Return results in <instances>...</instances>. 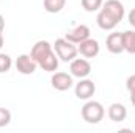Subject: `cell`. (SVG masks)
<instances>
[{
    "label": "cell",
    "instance_id": "6da1fadb",
    "mask_svg": "<svg viewBox=\"0 0 135 133\" xmlns=\"http://www.w3.org/2000/svg\"><path fill=\"white\" fill-rule=\"evenodd\" d=\"M104 106L96 100H88L82 106V117L88 124H99L104 117Z\"/></svg>",
    "mask_w": 135,
    "mask_h": 133
},
{
    "label": "cell",
    "instance_id": "7a4b0ae2",
    "mask_svg": "<svg viewBox=\"0 0 135 133\" xmlns=\"http://www.w3.org/2000/svg\"><path fill=\"white\" fill-rule=\"evenodd\" d=\"M54 49H55V53L58 55V58L61 61H66V63L68 61H72L77 57V53H79L75 44L71 42V41H68L66 38L57 39L55 44H54Z\"/></svg>",
    "mask_w": 135,
    "mask_h": 133
},
{
    "label": "cell",
    "instance_id": "3957f363",
    "mask_svg": "<svg viewBox=\"0 0 135 133\" xmlns=\"http://www.w3.org/2000/svg\"><path fill=\"white\" fill-rule=\"evenodd\" d=\"M71 75L72 77H77V78H86L90 74H91V64L88 60L85 58H74L71 61Z\"/></svg>",
    "mask_w": 135,
    "mask_h": 133
},
{
    "label": "cell",
    "instance_id": "277c9868",
    "mask_svg": "<svg viewBox=\"0 0 135 133\" xmlns=\"http://www.w3.org/2000/svg\"><path fill=\"white\" fill-rule=\"evenodd\" d=\"M94 93H96V85H94L93 80L80 78V81L75 85V96H77V99L88 100L94 96Z\"/></svg>",
    "mask_w": 135,
    "mask_h": 133
},
{
    "label": "cell",
    "instance_id": "5b68a950",
    "mask_svg": "<svg viewBox=\"0 0 135 133\" xmlns=\"http://www.w3.org/2000/svg\"><path fill=\"white\" fill-rule=\"evenodd\" d=\"M36 66H38V63L33 60L32 55H25L24 53V55H19L17 60H16V69L21 74H24V75L33 74L35 70H36Z\"/></svg>",
    "mask_w": 135,
    "mask_h": 133
},
{
    "label": "cell",
    "instance_id": "8992f818",
    "mask_svg": "<svg viewBox=\"0 0 135 133\" xmlns=\"http://www.w3.org/2000/svg\"><path fill=\"white\" fill-rule=\"evenodd\" d=\"M77 50H79L80 55H83L85 58H94V57L99 53L101 45H99V42H98L96 39L88 38V39H85V41H82V42L79 44Z\"/></svg>",
    "mask_w": 135,
    "mask_h": 133
},
{
    "label": "cell",
    "instance_id": "52a82bcc",
    "mask_svg": "<svg viewBox=\"0 0 135 133\" xmlns=\"http://www.w3.org/2000/svg\"><path fill=\"white\" fill-rule=\"evenodd\" d=\"M50 83L57 91H68L74 81H72V75L66 72H55L50 78Z\"/></svg>",
    "mask_w": 135,
    "mask_h": 133
},
{
    "label": "cell",
    "instance_id": "ba28073f",
    "mask_svg": "<svg viewBox=\"0 0 135 133\" xmlns=\"http://www.w3.org/2000/svg\"><path fill=\"white\" fill-rule=\"evenodd\" d=\"M52 52V45L47 42V41H38L36 44H35L33 47H32V52H30V55L33 57V60L39 64L49 53Z\"/></svg>",
    "mask_w": 135,
    "mask_h": 133
},
{
    "label": "cell",
    "instance_id": "9c48e42d",
    "mask_svg": "<svg viewBox=\"0 0 135 133\" xmlns=\"http://www.w3.org/2000/svg\"><path fill=\"white\" fill-rule=\"evenodd\" d=\"M105 45L108 49V52L118 55L124 52V44H123V33H110L107 36Z\"/></svg>",
    "mask_w": 135,
    "mask_h": 133
},
{
    "label": "cell",
    "instance_id": "30bf717a",
    "mask_svg": "<svg viewBox=\"0 0 135 133\" xmlns=\"http://www.w3.org/2000/svg\"><path fill=\"white\" fill-rule=\"evenodd\" d=\"M102 9L110 13L118 22H121L123 17H124V6L119 0H107L105 3H102Z\"/></svg>",
    "mask_w": 135,
    "mask_h": 133
},
{
    "label": "cell",
    "instance_id": "8fae6325",
    "mask_svg": "<svg viewBox=\"0 0 135 133\" xmlns=\"http://www.w3.org/2000/svg\"><path fill=\"white\" fill-rule=\"evenodd\" d=\"M66 38L68 41L74 42V44H80L82 41L88 39L90 38V28L86 25H77L74 30H71L69 33H66Z\"/></svg>",
    "mask_w": 135,
    "mask_h": 133
},
{
    "label": "cell",
    "instance_id": "7c38bea8",
    "mask_svg": "<svg viewBox=\"0 0 135 133\" xmlns=\"http://www.w3.org/2000/svg\"><path fill=\"white\" fill-rule=\"evenodd\" d=\"M98 25L101 27L102 30H113L119 22L110 14V13H107L105 9H102L101 8V11H99V14H98Z\"/></svg>",
    "mask_w": 135,
    "mask_h": 133
},
{
    "label": "cell",
    "instance_id": "4fadbf2b",
    "mask_svg": "<svg viewBox=\"0 0 135 133\" xmlns=\"http://www.w3.org/2000/svg\"><path fill=\"white\" fill-rule=\"evenodd\" d=\"M108 117L113 122H123L127 117V110L123 103H112L108 106Z\"/></svg>",
    "mask_w": 135,
    "mask_h": 133
},
{
    "label": "cell",
    "instance_id": "5bb4252c",
    "mask_svg": "<svg viewBox=\"0 0 135 133\" xmlns=\"http://www.w3.org/2000/svg\"><path fill=\"white\" fill-rule=\"evenodd\" d=\"M39 66L42 67L46 72H55V70L58 69V55L52 50V52L39 63Z\"/></svg>",
    "mask_w": 135,
    "mask_h": 133
},
{
    "label": "cell",
    "instance_id": "9a60e30c",
    "mask_svg": "<svg viewBox=\"0 0 135 133\" xmlns=\"http://www.w3.org/2000/svg\"><path fill=\"white\" fill-rule=\"evenodd\" d=\"M123 44H124V50L126 52L135 55V30L123 32Z\"/></svg>",
    "mask_w": 135,
    "mask_h": 133
},
{
    "label": "cell",
    "instance_id": "2e32d148",
    "mask_svg": "<svg viewBox=\"0 0 135 133\" xmlns=\"http://www.w3.org/2000/svg\"><path fill=\"white\" fill-rule=\"evenodd\" d=\"M42 5H44V9L47 13H54L55 14V13H60L65 8L66 0H44Z\"/></svg>",
    "mask_w": 135,
    "mask_h": 133
},
{
    "label": "cell",
    "instance_id": "e0dca14e",
    "mask_svg": "<svg viewBox=\"0 0 135 133\" xmlns=\"http://www.w3.org/2000/svg\"><path fill=\"white\" fill-rule=\"evenodd\" d=\"M82 6H83V9H85V11L93 13V11L101 9L102 0H82Z\"/></svg>",
    "mask_w": 135,
    "mask_h": 133
},
{
    "label": "cell",
    "instance_id": "ac0fdd59",
    "mask_svg": "<svg viewBox=\"0 0 135 133\" xmlns=\"http://www.w3.org/2000/svg\"><path fill=\"white\" fill-rule=\"evenodd\" d=\"M11 64H13L11 57L6 55V53H0V74L8 72V70L11 69Z\"/></svg>",
    "mask_w": 135,
    "mask_h": 133
},
{
    "label": "cell",
    "instance_id": "d6986e66",
    "mask_svg": "<svg viewBox=\"0 0 135 133\" xmlns=\"http://www.w3.org/2000/svg\"><path fill=\"white\" fill-rule=\"evenodd\" d=\"M11 121V113L6 108H0V127H6Z\"/></svg>",
    "mask_w": 135,
    "mask_h": 133
},
{
    "label": "cell",
    "instance_id": "ffe728a7",
    "mask_svg": "<svg viewBox=\"0 0 135 133\" xmlns=\"http://www.w3.org/2000/svg\"><path fill=\"white\" fill-rule=\"evenodd\" d=\"M126 88L129 89V93L135 91V74H134V75H131V77L127 78V81H126Z\"/></svg>",
    "mask_w": 135,
    "mask_h": 133
},
{
    "label": "cell",
    "instance_id": "44dd1931",
    "mask_svg": "<svg viewBox=\"0 0 135 133\" xmlns=\"http://www.w3.org/2000/svg\"><path fill=\"white\" fill-rule=\"evenodd\" d=\"M127 19H129V24H131L132 27H135V8H134V9H131V13H129Z\"/></svg>",
    "mask_w": 135,
    "mask_h": 133
},
{
    "label": "cell",
    "instance_id": "7402d4cb",
    "mask_svg": "<svg viewBox=\"0 0 135 133\" xmlns=\"http://www.w3.org/2000/svg\"><path fill=\"white\" fill-rule=\"evenodd\" d=\"M3 28H5V19H3V16L0 14V33L3 32Z\"/></svg>",
    "mask_w": 135,
    "mask_h": 133
},
{
    "label": "cell",
    "instance_id": "603a6c76",
    "mask_svg": "<svg viewBox=\"0 0 135 133\" xmlns=\"http://www.w3.org/2000/svg\"><path fill=\"white\" fill-rule=\"evenodd\" d=\"M131 100H132V105L135 106V91H132V93H131Z\"/></svg>",
    "mask_w": 135,
    "mask_h": 133
},
{
    "label": "cell",
    "instance_id": "cb8c5ba5",
    "mask_svg": "<svg viewBox=\"0 0 135 133\" xmlns=\"http://www.w3.org/2000/svg\"><path fill=\"white\" fill-rule=\"evenodd\" d=\"M3 47V34L0 33V49Z\"/></svg>",
    "mask_w": 135,
    "mask_h": 133
}]
</instances>
